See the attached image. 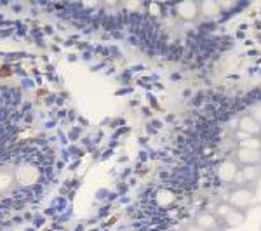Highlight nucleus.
<instances>
[{
	"label": "nucleus",
	"mask_w": 261,
	"mask_h": 231,
	"mask_svg": "<svg viewBox=\"0 0 261 231\" xmlns=\"http://www.w3.org/2000/svg\"><path fill=\"white\" fill-rule=\"evenodd\" d=\"M252 201H254V188L252 186H237L226 196V204L231 209H237V211H244V212L251 207Z\"/></svg>",
	"instance_id": "nucleus-1"
},
{
	"label": "nucleus",
	"mask_w": 261,
	"mask_h": 231,
	"mask_svg": "<svg viewBox=\"0 0 261 231\" xmlns=\"http://www.w3.org/2000/svg\"><path fill=\"white\" fill-rule=\"evenodd\" d=\"M216 178L220 179L223 184H233L239 178V172H241V165L233 160V158H225L216 165Z\"/></svg>",
	"instance_id": "nucleus-2"
},
{
	"label": "nucleus",
	"mask_w": 261,
	"mask_h": 231,
	"mask_svg": "<svg viewBox=\"0 0 261 231\" xmlns=\"http://www.w3.org/2000/svg\"><path fill=\"white\" fill-rule=\"evenodd\" d=\"M176 16L185 21V23H190V21H195L200 16V9H199V4L192 2V0H187V2H179L178 6L174 7Z\"/></svg>",
	"instance_id": "nucleus-3"
},
{
	"label": "nucleus",
	"mask_w": 261,
	"mask_h": 231,
	"mask_svg": "<svg viewBox=\"0 0 261 231\" xmlns=\"http://www.w3.org/2000/svg\"><path fill=\"white\" fill-rule=\"evenodd\" d=\"M235 162L241 167L244 165H259L261 162V151L259 150H244V148H237L235 151Z\"/></svg>",
	"instance_id": "nucleus-4"
},
{
	"label": "nucleus",
	"mask_w": 261,
	"mask_h": 231,
	"mask_svg": "<svg viewBox=\"0 0 261 231\" xmlns=\"http://www.w3.org/2000/svg\"><path fill=\"white\" fill-rule=\"evenodd\" d=\"M237 127H239V131L242 134H246V136H256V137L261 136V124L256 119H252L249 113L242 115L241 119H239Z\"/></svg>",
	"instance_id": "nucleus-5"
},
{
	"label": "nucleus",
	"mask_w": 261,
	"mask_h": 231,
	"mask_svg": "<svg viewBox=\"0 0 261 231\" xmlns=\"http://www.w3.org/2000/svg\"><path fill=\"white\" fill-rule=\"evenodd\" d=\"M197 226H200L204 231H218L220 229V219L214 216L213 212H207V211H202L195 216L193 219Z\"/></svg>",
	"instance_id": "nucleus-6"
},
{
	"label": "nucleus",
	"mask_w": 261,
	"mask_h": 231,
	"mask_svg": "<svg viewBox=\"0 0 261 231\" xmlns=\"http://www.w3.org/2000/svg\"><path fill=\"white\" fill-rule=\"evenodd\" d=\"M259 178H261V169L258 165H244L241 167L237 179H242L241 186H247V184H254Z\"/></svg>",
	"instance_id": "nucleus-7"
},
{
	"label": "nucleus",
	"mask_w": 261,
	"mask_h": 231,
	"mask_svg": "<svg viewBox=\"0 0 261 231\" xmlns=\"http://www.w3.org/2000/svg\"><path fill=\"white\" fill-rule=\"evenodd\" d=\"M199 9H200V16H205V18H218V16L223 12L220 2H214V0H205V2H200Z\"/></svg>",
	"instance_id": "nucleus-8"
},
{
	"label": "nucleus",
	"mask_w": 261,
	"mask_h": 231,
	"mask_svg": "<svg viewBox=\"0 0 261 231\" xmlns=\"http://www.w3.org/2000/svg\"><path fill=\"white\" fill-rule=\"evenodd\" d=\"M226 228H239L246 222V212L244 211H237V209H231L228 216L223 219Z\"/></svg>",
	"instance_id": "nucleus-9"
},
{
	"label": "nucleus",
	"mask_w": 261,
	"mask_h": 231,
	"mask_svg": "<svg viewBox=\"0 0 261 231\" xmlns=\"http://www.w3.org/2000/svg\"><path fill=\"white\" fill-rule=\"evenodd\" d=\"M239 148H244V150H259L261 151V137L246 136V134L241 132V137H239Z\"/></svg>",
	"instance_id": "nucleus-10"
},
{
	"label": "nucleus",
	"mask_w": 261,
	"mask_h": 231,
	"mask_svg": "<svg viewBox=\"0 0 261 231\" xmlns=\"http://www.w3.org/2000/svg\"><path fill=\"white\" fill-rule=\"evenodd\" d=\"M230 211H231L230 205L226 204V201H223V204H220V205L216 207V211H214V216H216L218 219H221V221H223V219H225V217L230 214Z\"/></svg>",
	"instance_id": "nucleus-11"
},
{
	"label": "nucleus",
	"mask_w": 261,
	"mask_h": 231,
	"mask_svg": "<svg viewBox=\"0 0 261 231\" xmlns=\"http://www.w3.org/2000/svg\"><path fill=\"white\" fill-rule=\"evenodd\" d=\"M249 115L252 117V119H256V120H258L259 124H261V104H258V106H254V108H252Z\"/></svg>",
	"instance_id": "nucleus-12"
},
{
	"label": "nucleus",
	"mask_w": 261,
	"mask_h": 231,
	"mask_svg": "<svg viewBox=\"0 0 261 231\" xmlns=\"http://www.w3.org/2000/svg\"><path fill=\"white\" fill-rule=\"evenodd\" d=\"M183 231H204V229H202L200 226H197L195 222H190V224L185 226V229H183Z\"/></svg>",
	"instance_id": "nucleus-13"
},
{
	"label": "nucleus",
	"mask_w": 261,
	"mask_h": 231,
	"mask_svg": "<svg viewBox=\"0 0 261 231\" xmlns=\"http://www.w3.org/2000/svg\"><path fill=\"white\" fill-rule=\"evenodd\" d=\"M259 231H261V226H259Z\"/></svg>",
	"instance_id": "nucleus-14"
}]
</instances>
